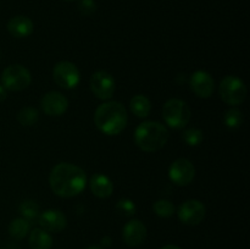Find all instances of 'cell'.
<instances>
[{"instance_id": "6da1fadb", "label": "cell", "mask_w": 250, "mask_h": 249, "mask_svg": "<svg viewBox=\"0 0 250 249\" xmlns=\"http://www.w3.org/2000/svg\"><path fill=\"white\" fill-rule=\"evenodd\" d=\"M51 190L61 198H72L83 192L87 185V176L83 168L70 163L54 166L49 176Z\"/></svg>"}, {"instance_id": "7a4b0ae2", "label": "cell", "mask_w": 250, "mask_h": 249, "mask_svg": "<svg viewBox=\"0 0 250 249\" xmlns=\"http://www.w3.org/2000/svg\"><path fill=\"white\" fill-rule=\"evenodd\" d=\"M127 110L121 103L110 100L99 105L95 110L94 124L102 133L106 136L120 134L127 126Z\"/></svg>"}, {"instance_id": "3957f363", "label": "cell", "mask_w": 250, "mask_h": 249, "mask_svg": "<svg viewBox=\"0 0 250 249\" xmlns=\"http://www.w3.org/2000/svg\"><path fill=\"white\" fill-rule=\"evenodd\" d=\"M137 146L146 153H154L165 146L168 141V131L158 121H146L134 132Z\"/></svg>"}, {"instance_id": "277c9868", "label": "cell", "mask_w": 250, "mask_h": 249, "mask_svg": "<svg viewBox=\"0 0 250 249\" xmlns=\"http://www.w3.org/2000/svg\"><path fill=\"white\" fill-rule=\"evenodd\" d=\"M163 117L171 128L181 129L189 124L192 111L185 100L172 98L164 105Z\"/></svg>"}, {"instance_id": "5b68a950", "label": "cell", "mask_w": 250, "mask_h": 249, "mask_svg": "<svg viewBox=\"0 0 250 249\" xmlns=\"http://www.w3.org/2000/svg\"><path fill=\"white\" fill-rule=\"evenodd\" d=\"M219 93L221 99L231 106L241 105L247 98V87L241 78L236 76H226L220 83Z\"/></svg>"}, {"instance_id": "8992f818", "label": "cell", "mask_w": 250, "mask_h": 249, "mask_svg": "<svg viewBox=\"0 0 250 249\" xmlns=\"http://www.w3.org/2000/svg\"><path fill=\"white\" fill-rule=\"evenodd\" d=\"M31 82V73L22 65L7 66L1 73V85L6 90L21 92L28 88Z\"/></svg>"}, {"instance_id": "52a82bcc", "label": "cell", "mask_w": 250, "mask_h": 249, "mask_svg": "<svg viewBox=\"0 0 250 249\" xmlns=\"http://www.w3.org/2000/svg\"><path fill=\"white\" fill-rule=\"evenodd\" d=\"M53 78L56 84L65 89H72L80 83V71L71 61H60L53 68Z\"/></svg>"}, {"instance_id": "ba28073f", "label": "cell", "mask_w": 250, "mask_h": 249, "mask_svg": "<svg viewBox=\"0 0 250 249\" xmlns=\"http://www.w3.org/2000/svg\"><path fill=\"white\" fill-rule=\"evenodd\" d=\"M170 180L177 186H188L195 176V167L188 159L181 158L172 163L168 170Z\"/></svg>"}, {"instance_id": "9c48e42d", "label": "cell", "mask_w": 250, "mask_h": 249, "mask_svg": "<svg viewBox=\"0 0 250 249\" xmlns=\"http://www.w3.org/2000/svg\"><path fill=\"white\" fill-rule=\"evenodd\" d=\"M90 89L97 98L109 100L115 92V80L106 71H97L90 77Z\"/></svg>"}, {"instance_id": "30bf717a", "label": "cell", "mask_w": 250, "mask_h": 249, "mask_svg": "<svg viewBox=\"0 0 250 249\" xmlns=\"http://www.w3.org/2000/svg\"><path fill=\"white\" fill-rule=\"evenodd\" d=\"M207 209L204 204L197 199H190L178 208V219L185 225L195 226L204 220Z\"/></svg>"}, {"instance_id": "8fae6325", "label": "cell", "mask_w": 250, "mask_h": 249, "mask_svg": "<svg viewBox=\"0 0 250 249\" xmlns=\"http://www.w3.org/2000/svg\"><path fill=\"white\" fill-rule=\"evenodd\" d=\"M190 89L193 90L197 97L199 98H209L211 97L215 90V81L210 73L207 71H195L189 80Z\"/></svg>"}, {"instance_id": "7c38bea8", "label": "cell", "mask_w": 250, "mask_h": 249, "mask_svg": "<svg viewBox=\"0 0 250 249\" xmlns=\"http://www.w3.org/2000/svg\"><path fill=\"white\" fill-rule=\"evenodd\" d=\"M42 110L49 116H61L68 107L67 98L60 92H49L42 98Z\"/></svg>"}, {"instance_id": "4fadbf2b", "label": "cell", "mask_w": 250, "mask_h": 249, "mask_svg": "<svg viewBox=\"0 0 250 249\" xmlns=\"http://www.w3.org/2000/svg\"><path fill=\"white\" fill-rule=\"evenodd\" d=\"M38 224L46 232H61L67 226V219L60 210H46L38 216Z\"/></svg>"}, {"instance_id": "5bb4252c", "label": "cell", "mask_w": 250, "mask_h": 249, "mask_svg": "<svg viewBox=\"0 0 250 249\" xmlns=\"http://www.w3.org/2000/svg\"><path fill=\"white\" fill-rule=\"evenodd\" d=\"M146 237V227L139 220H129L122 229V238L129 247H137L144 242Z\"/></svg>"}, {"instance_id": "9a60e30c", "label": "cell", "mask_w": 250, "mask_h": 249, "mask_svg": "<svg viewBox=\"0 0 250 249\" xmlns=\"http://www.w3.org/2000/svg\"><path fill=\"white\" fill-rule=\"evenodd\" d=\"M33 29L34 26L32 20L27 16H22V15L12 17L7 22V31L15 38H26V37L31 36Z\"/></svg>"}, {"instance_id": "2e32d148", "label": "cell", "mask_w": 250, "mask_h": 249, "mask_svg": "<svg viewBox=\"0 0 250 249\" xmlns=\"http://www.w3.org/2000/svg\"><path fill=\"white\" fill-rule=\"evenodd\" d=\"M90 190L98 198H109L114 192V185L107 176L97 173L90 178Z\"/></svg>"}, {"instance_id": "e0dca14e", "label": "cell", "mask_w": 250, "mask_h": 249, "mask_svg": "<svg viewBox=\"0 0 250 249\" xmlns=\"http://www.w3.org/2000/svg\"><path fill=\"white\" fill-rule=\"evenodd\" d=\"M53 246V238L49 232L43 228L32 229L29 234V247L31 249H50Z\"/></svg>"}, {"instance_id": "ac0fdd59", "label": "cell", "mask_w": 250, "mask_h": 249, "mask_svg": "<svg viewBox=\"0 0 250 249\" xmlns=\"http://www.w3.org/2000/svg\"><path fill=\"white\" fill-rule=\"evenodd\" d=\"M132 112L136 115L137 117H146L149 116L151 111V103L146 95H134L129 103Z\"/></svg>"}, {"instance_id": "d6986e66", "label": "cell", "mask_w": 250, "mask_h": 249, "mask_svg": "<svg viewBox=\"0 0 250 249\" xmlns=\"http://www.w3.org/2000/svg\"><path fill=\"white\" fill-rule=\"evenodd\" d=\"M31 229V222L23 217L14 219L9 225V233L15 239H23Z\"/></svg>"}, {"instance_id": "ffe728a7", "label": "cell", "mask_w": 250, "mask_h": 249, "mask_svg": "<svg viewBox=\"0 0 250 249\" xmlns=\"http://www.w3.org/2000/svg\"><path fill=\"white\" fill-rule=\"evenodd\" d=\"M20 212H21L22 217L26 219L28 222H33L34 220H38L39 216V207L36 202L33 200H24L20 205Z\"/></svg>"}, {"instance_id": "44dd1931", "label": "cell", "mask_w": 250, "mask_h": 249, "mask_svg": "<svg viewBox=\"0 0 250 249\" xmlns=\"http://www.w3.org/2000/svg\"><path fill=\"white\" fill-rule=\"evenodd\" d=\"M39 119V112L38 110L34 109L32 106L23 107L19 111L17 114V121L22 124V126H33Z\"/></svg>"}, {"instance_id": "7402d4cb", "label": "cell", "mask_w": 250, "mask_h": 249, "mask_svg": "<svg viewBox=\"0 0 250 249\" xmlns=\"http://www.w3.org/2000/svg\"><path fill=\"white\" fill-rule=\"evenodd\" d=\"M224 121L226 127H229V129L239 128L242 126V124H243V114H242L241 110L236 109V107H232V109L226 111Z\"/></svg>"}, {"instance_id": "603a6c76", "label": "cell", "mask_w": 250, "mask_h": 249, "mask_svg": "<svg viewBox=\"0 0 250 249\" xmlns=\"http://www.w3.org/2000/svg\"><path fill=\"white\" fill-rule=\"evenodd\" d=\"M154 212L160 217H171L175 214V205L166 199H159L154 203Z\"/></svg>"}, {"instance_id": "cb8c5ba5", "label": "cell", "mask_w": 250, "mask_h": 249, "mask_svg": "<svg viewBox=\"0 0 250 249\" xmlns=\"http://www.w3.org/2000/svg\"><path fill=\"white\" fill-rule=\"evenodd\" d=\"M182 139L186 144L190 146H197L203 141V132L198 128H188L185 129L182 133Z\"/></svg>"}, {"instance_id": "d4e9b609", "label": "cell", "mask_w": 250, "mask_h": 249, "mask_svg": "<svg viewBox=\"0 0 250 249\" xmlns=\"http://www.w3.org/2000/svg\"><path fill=\"white\" fill-rule=\"evenodd\" d=\"M116 210L120 212V215L125 217H131L133 216L134 212H136V205L132 202L131 199H120L116 204Z\"/></svg>"}, {"instance_id": "484cf974", "label": "cell", "mask_w": 250, "mask_h": 249, "mask_svg": "<svg viewBox=\"0 0 250 249\" xmlns=\"http://www.w3.org/2000/svg\"><path fill=\"white\" fill-rule=\"evenodd\" d=\"M78 10L82 15L89 16L97 11V4L94 0H80L78 2Z\"/></svg>"}, {"instance_id": "4316f807", "label": "cell", "mask_w": 250, "mask_h": 249, "mask_svg": "<svg viewBox=\"0 0 250 249\" xmlns=\"http://www.w3.org/2000/svg\"><path fill=\"white\" fill-rule=\"evenodd\" d=\"M6 97H7L6 89H5V88L0 84V103L4 102V100L6 99Z\"/></svg>"}, {"instance_id": "83f0119b", "label": "cell", "mask_w": 250, "mask_h": 249, "mask_svg": "<svg viewBox=\"0 0 250 249\" xmlns=\"http://www.w3.org/2000/svg\"><path fill=\"white\" fill-rule=\"evenodd\" d=\"M110 244H111V238H110V237L106 236L102 239V246L110 247Z\"/></svg>"}, {"instance_id": "f1b7e54d", "label": "cell", "mask_w": 250, "mask_h": 249, "mask_svg": "<svg viewBox=\"0 0 250 249\" xmlns=\"http://www.w3.org/2000/svg\"><path fill=\"white\" fill-rule=\"evenodd\" d=\"M161 249H181V248H180V247H177V246H173V244H168V246L163 247Z\"/></svg>"}, {"instance_id": "f546056e", "label": "cell", "mask_w": 250, "mask_h": 249, "mask_svg": "<svg viewBox=\"0 0 250 249\" xmlns=\"http://www.w3.org/2000/svg\"><path fill=\"white\" fill-rule=\"evenodd\" d=\"M87 249H103V248L100 246H90V247H88Z\"/></svg>"}, {"instance_id": "4dcf8cb0", "label": "cell", "mask_w": 250, "mask_h": 249, "mask_svg": "<svg viewBox=\"0 0 250 249\" xmlns=\"http://www.w3.org/2000/svg\"><path fill=\"white\" fill-rule=\"evenodd\" d=\"M66 1H75V0H66Z\"/></svg>"}, {"instance_id": "1f68e13d", "label": "cell", "mask_w": 250, "mask_h": 249, "mask_svg": "<svg viewBox=\"0 0 250 249\" xmlns=\"http://www.w3.org/2000/svg\"><path fill=\"white\" fill-rule=\"evenodd\" d=\"M0 59H1V53H0Z\"/></svg>"}]
</instances>
